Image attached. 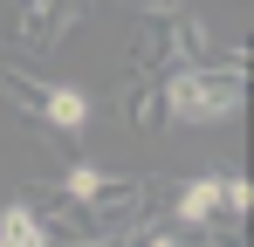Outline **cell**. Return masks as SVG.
<instances>
[{
  "mask_svg": "<svg viewBox=\"0 0 254 247\" xmlns=\"http://www.w3.org/2000/svg\"><path fill=\"white\" fill-rule=\"evenodd\" d=\"M199 247H220V241H199Z\"/></svg>",
  "mask_w": 254,
  "mask_h": 247,
  "instance_id": "cell-9",
  "label": "cell"
},
{
  "mask_svg": "<svg viewBox=\"0 0 254 247\" xmlns=\"http://www.w3.org/2000/svg\"><path fill=\"white\" fill-rule=\"evenodd\" d=\"M248 96V76L241 69H172L165 89H158V117L172 124H227Z\"/></svg>",
  "mask_w": 254,
  "mask_h": 247,
  "instance_id": "cell-1",
  "label": "cell"
},
{
  "mask_svg": "<svg viewBox=\"0 0 254 247\" xmlns=\"http://www.w3.org/2000/svg\"><path fill=\"white\" fill-rule=\"evenodd\" d=\"M186 0H137V21H179Z\"/></svg>",
  "mask_w": 254,
  "mask_h": 247,
  "instance_id": "cell-6",
  "label": "cell"
},
{
  "mask_svg": "<svg viewBox=\"0 0 254 247\" xmlns=\"http://www.w3.org/2000/svg\"><path fill=\"white\" fill-rule=\"evenodd\" d=\"M89 7H96V0H89Z\"/></svg>",
  "mask_w": 254,
  "mask_h": 247,
  "instance_id": "cell-10",
  "label": "cell"
},
{
  "mask_svg": "<svg viewBox=\"0 0 254 247\" xmlns=\"http://www.w3.org/2000/svg\"><path fill=\"white\" fill-rule=\"evenodd\" d=\"M14 7H21V35H28V28L42 21V14H48V7H55V0H14Z\"/></svg>",
  "mask_w": 254,
  "mask_h": 247,
  "instance_id": "cell-7",
  "label": "cell"
},
{
  "mask_svg": "<svg viewBox=\"0 0 254 247\" xmlns=\"http://www.w3.org/2000/svg\"><path fill=\"white\" fill-rule=\"evenodd\" d=\"M89 117H96V103H89V89H83V82H48V89H42V124H48V130L83 137Z\"/></svg>",
  "mask_w": 254,
  "mask_h": 247,
  "instance_id": "cell-2",
  "label": "cell"
},
{
  "mask_svg": "<svg viewBox=\"0 0 254 247\" xmlns=\"http://www.w3.org/2000/svg\"><path fill=\"white\" fill-rule=\"evenodd\" d=\"M130 247H186V241H179V234H158V227H144V234H137Z\"/></svg>",
  "mask_w": 254,
  "mask_h": 247,
  "instance_id": "cell-8",
  "label": "cell"
},
{
  "mask_svg": "<svg viewBox=\"0 0 254 247\" xmlns=\"http://www.w3.org/2000/svg\"><path fill=\"white\" fill-rule=\"evenodd\" d=\"M42 89H48V82H35L21 62H7V69H0V96H7L28 124H42Z\"/></svg>",
  "mask_w": 254,
  "mask_h": 247,
  "instance_id": "cell-5",
  "label": "cell"
},
{
  "mask_svg": "<svg viewBox=\"0 0 254 247\" xmlns=\"http://www.w3.org/2000/svg\"><path fill=\"white\" fill-rule=\"evenodd\" d=\"M227 206H220V172H199V179H186V192H179V220L186 227H213Z\"/></svg>",
  "mask_w": 254,
  "mask_h": 247,
  "instance_id": "cell-4",
  "label": "cell"
},
{
  "mask_svg": "<svg viewBox=\"0 0 254 247\" xmlns=\"http://www.w3.org/2000/svg\"><path fill=\"white\" fill-rule=\"evenodd\" d=\"M0 247H55L42 227V213H35V199H7L0 206Z\"/></svg>",
  "mask_w": 254,
  "mask_h": 247,
  "instance_id": "cell-3",
  "label": "cell"
}]
</instances>
